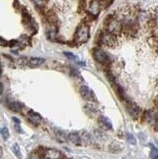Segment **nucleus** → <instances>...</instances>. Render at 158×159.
<instances>
[{
  "mask_svg": "<svg viewBox=\"0 0 158 159\" xmlns=\"http://www.w3.org/2000/svg\"><path fill=\"white\" fill-rule=\"evenodd\" d=\"M126 107H127L129 114L131 115L134 119L138 118L139 115H140V112H141V109L137 103H135L134 102H128L127 105H126Z\"/></svg>",
  "mask_w": 158,
  "mask_h": 159,
  "instance_id": "nucleus-5",
  "label": "nucleus"
},
{
  "mask_svg": "<svg viewBox=\"0 0 158 159\" xmlns=\"http://www.w3.org/2000/svg\"><path fill=\"white\" fill-rule=\"evenodd\" d=\"M101 8H102V5L100 1H98V0H93L90 6H89V13L91 14V16L97 17L100 14Z\"/></svg>",
  "mask_w": 158,
  "mask_h": 159,
  "instance_id": "nucleus-8",
  "label": "nucleus"
},
{
  "mask_svg": "<svg viewBox=\"0 0 158 159\" xmlns=\"http://www.w3.org/2000/svg\"><path fill=\"white\" fill-rule=\"evenodd\" d=\"M150 147V158L151 159H158V149L153 147L152 144H149Z\"/></svg>",
  "mask_w": 158,
  "mask_h": 159,
  "instance_id": "nucleus-19",
  "label": "nucleus"
},
{
  "mask_svg": "<svg viewBox=\"0 0 158 159\" xmlns=\"http://www.w3.org/2000/svg\"><path fill=\"white\" fill-rule=\"evenodd\" d=\"M13 120L15 121V123H20V120L18 118H16V117H13Z\"/></svg>",
  "mask_w": 158,
  "mask_h": 159,
  "instance_id": "nucleus-26",
  "label": "nucleus"
},
{
  "mask_svg": "<svg viewBox=\"0 0 158 159\" xmlns=\"http://www.w3.org/2000/svg\"><path fill=\"white\" fill-rule=\"evenodd\" d=\"M55 135H56L57 139L60 141V142H65L67 141V136L65 132H63L61 130H59V129H56L55 130Z\"/></svg>",
  "mask_w": 158,
  "mask_h": 159,
  "instance_id": "nucleus-15",
  "label": "nucleus"
},
{
  "mask_svg": "<svg viewBox=\"0 0 158 159\" xmlns=\"http://www.w3.org/2000/svg\"><path fill=\"white\" fill-rule=\"evenodd\" d=\"M13 153L15 154L17 156L18 159H22V153H20V147L18 143H14L12 148H11Z\"/></svg>",
  "mask_w": 158,
  "mask_h": 159,
  "instance_id": "nucleus-18",
  "label": "nucleus"
},
{
  "mask_svg": "<svg viewBox=\"0 0 158 159\" xmlns=\"http://www.w3.org/2000/svg\"><path fill=\"white\" fill-rule=\"evenodd\" d=\"M106 31L115 34V35H117V34H119L122 31V23H120L114 17L111 18V16H109L106 20Z\"/></svg>",
  "mask_w": 158,
  "mask_h": 159,
  "instance_id": "nucleus-2",
  "label": "nucleus"
},
{
  "mask_svg": "<svg viewBox=\"0 0 158 159\" xmlns=\"http://www.w3.org/2000/svg\"><path fill=\"white\" fill-rule=\"evenodd\" d=\"M45 63V60L42 58H30L29 60V63H27V66H32V67H37L42 66Z\"/></svg>",
  "mask_w": 158,
  "mask_h": 159,
  "instance_id": "nucleus-12",
  "label": "nucleus"
},
{
  "mask_svg": "<svg viewBox=\"0 0 158 159\" xmlns=\"http://www.w3.org/2000/svg\"><path fill=\"white\" fill-rule=\"evenodd\" d=\"M41 155L44 159H64L65 156L60 150L55 148H43Z\"/></svg>",
  "mask_w": 158,
  "mask_h": 159,
  "instance_id": "nucleus-4",
  "label": "nucleus"
},
{
  "mask_svg": "<svg viewBox=\"0 0 158 159\" xmlns=\"http://www.w3.org/2000/svg\"><path fill=\"white\" fill-rule=\"evenodd\" d=\"M29 159H40V155L38 152H32L29 156Z\"/></svg>",
  "mask_w": 158,
  "mask_h": 159,
  "instance_id": "nucleus-24",
  "label": "nucleus"
},
{
  "mask_svg": "<svg viewBox=\"0 0 158 159\" xmlns=\"http://www.w3.org/2000/svg\"><path fill=\"white\" fill-rule=\"evenodd\" d=\"M32 1L35 3V5L37 7H39V8H42V7H44V4L46 3L45 0H32Z\"/></svg>",
  "mask_w": 158,
  "mask_h": 159,
  "instance_id": "nucleus-22",
  "label": "nucleus"
},
{
  "mask_svg": "<svg viewBox=\"0 0 158 159\" xmlns=\"http://www.w3.org/2000/svg\"><path fill=\"white\" fill-rule=\"evenodd\" d=\"M121 144L117 142H112L111 144H109V150L111 152H118V151L121 150Z\"/></svg>",
  "mask_w": 158,
  "mask_h": 159,
  "instance_id": "nucleus-17",
  "label": "nucleus"
},
{
  "mask_svg": "<svg viewBox=\"0 0 158 159\" xmlns=\"http://www.w3.org/2000/svg\"><path fill=\"white\" fill-rule=\"evenodd\" d=\"M89 39V26L86 24H81L76 30L74 40L77 44H83Z\"/></svg>",
  "mask_w": 158,
  "mask_h": 159,
  "instance_id": "nucleus-1",
  "label": "nucleus"
},
{
  "mask_svg": "<svg viewBox=\"0 0 158 159\" xmlns=\"http://www.w3.org/2000/svg\"><path fill=\"white\" fill-rule=\"evenodd\" d=\"M79 93H80V96L82 97L83 99L85 100H88V101H95V95L94 93L92 92V90L89 89L87 86L85 85H82L80 88H79Z\"/></svg>",
  "mask_w": 158,
  "mask_h": 159,
  "instance_id": "nucleus-7",
  "label": "nucleus"
},
{
  "mask_svg": "<svg viewBox=\"0 0 158 159\" xmlns=\"http://www.w3.org/2000/svg\"><path fill=\"white\" fill-rule=\"evenodd\" d=\"M85 111L88 115H90V116H95V115H97L98 114V109L96 107H94L93 105H86L85 106Z\"/></svg>",
  "mask_w": 158,
  "mask_h": 159,
  "instance_id": "nucleus-14",
  "label": "nucleus"
},
{
  "mask_svg": "<svg viewBox=\"0 0 158 159\" xmlns=\"http://www.w3.org/2000/svg\"><path fill=\"white\" fill-rule=\"evenodd\" d=\"M100 40L102 44H104L105 46H107V47H114L117 44V36L108 31L102 33L100 37Z\"/></svg>",
  "mask_w": 158,
  "mask_h": 159,
  "instance_id": "nucleus-3",
  "label": "nucleus"
},
{
  "mask_svg": "<svg viewBox=\"0 0 158 159\" xmlns=\"http://www.w3.org/2000/svg\"><path fill=\"white\" fill-rule=\"evenodd\" d=\"M64 54H65V56L67 57V58H70V59H71V60H76V57H75L73 54L70 53V52H65Z\"/></svg>",
  "mask_w": 158,
  "mask_h": 159,
  "instance_id": "nucleus-23",
  "label": "nucleus"
},
{
  "mask_svg": "<svg viewBox=\"0 0 158 159\" xmlns=\"http://www.w3.org/2000/svg\"><path fill=\"white\" fill-rule=\"evenodd\" d=\"M67 140H68V142H70L71 143L75 144V146H81L82 144L81 137H80V134H78V133H75V132L70 133L67 136Z\"/></svg>",
  "mask_w": 158,
  "mask_h": 159,
  "instance_id": "nucleus-10",
  "label": "nucleus"
},
{
  "mask_svg": "<svg viewBox=\"0 0 158 159\" xmlns=\"http://www.w3.org/2000/svg\"><path fill=\"white\" fill-rule=\"evenodd\" d=\"M8 107L13 111L20 112L23 108V103H20V102H11L10 103H8Z\"/></svg>",
  "mask_w": 158,
  "mask_h": 159,
  "instance_id": "nucleus-13",
  "label": "nucleus"
},
{
  "mask_svg": "<svg viewBox=\"0 0 158 159\" xmlns=\"http://www.w3.org/2000/svg\"><path fill=\"white\" fill-rule=\"evenodd\" d=\"M1 135H2V138L5 141L8 140V138H9V130L7 129L6 127H3L1 129Z\"/></svg>",
  "mask_w": 158,
  "mask_h": 159,
  "instance_id": "nucleus-20",
  "label": "nucleus"
},
{
  "mask_svg": "<svg viewBox=\"0 0 158 159\" xmlns=\"http://www.w3.org/2000/svg\"><path fill=\"white\" fill-rule=\"evenodd\" d=\"M27 118H29V120L32 124H34V125H39V124L43 120L41 115L35 111H33V110H29V113H27Z\"/></svg>",
  "mask_w": 158,
  "mask_h": 159,
  "instance_id": "nucleus-9",
  "label": "nucleus"
},
{
  "mask_svg": "<svg viewBox=\"0 0 158 159\" xmlns=\"http://www.w3.org/2000/svg\"><path fill=\"white\" fill-rule=\"evenodd\" d=\"M99 124H100V126L102 128H104L106 130H111L112 129V125H111V120H109L106 116L101 115L99 117Z\"/></svg>",
  "mask_w": 158,
  "mask_h": 159,
  "instance_id": "nucleus-11",
  "label": "nucleus"
},
{
  "mask_svg": "<svg viewBox=\"0 0 158 159\" xmlns=\"http://www.w3.org/2000/svg\"><path fill=\"white\" fill-rule=\"evenodd\" d=\"M127 141H128V143H130L135 144V143H136V138H135L132 134L128 133V134H127Z\"/></svg>",
  "mask_w": 158,
  "mask_h": 159,
  "instance_id": "nucleus-21",
  "label": "nucleus"
},
{
  "mask_svg": "<svg viewBox=\"0 0 158 159\" xmlns=\"http://www.w3.org/2000/svg\"><path fill=\"white\" fill-rule=\"evenodd\" d=\"M93 57H94V59L96 61H99V63H101V64H106L107 61V60H108L107 55L102 49H99V48H96V49H94Z\"/></svg>",
  "mask_w": 158,
  "mask_h": 159,
  "instance_id": "nucleus-6",
  "label": "nucleus"
},
{
  "mask_svg": "<svg viewBox=\"0 0 158 159\" xmlns=\"http://www.w3.org/2000/svg\"><path fill=\"white\" fill-rule=\"evenodd\" d=\"M80 137H81L82 143H84V144H90L91 143L92 139H91V136H90V134H89V133L83 131V132H81Z\"/></svg>",
  "mask_w": 158,
  "mask_h": 159,
  "instance_id": "nucleus-16",
  "label": "nucleus"
},
{
  "mask_svg": "<svg viewBox=\"0 0 158 159\" xmlns=\"http://www.w3.org/2000/svg\"><path fill=\"white\" fill-rule=\"evenodd\" d=\"M15 129H16V131L18 133H22L23 132L22 128H20V123H15Z\"/></svg>",
  "mask_w": 158,
  "mask_h": 159,
  "instance_id": "nucleus-25",
  "label": "nucleus"
}]
</instances>
